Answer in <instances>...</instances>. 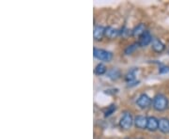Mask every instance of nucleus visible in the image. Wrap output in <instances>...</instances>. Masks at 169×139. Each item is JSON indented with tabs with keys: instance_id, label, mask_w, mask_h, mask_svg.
<instances>
[{
	"instance_id": "nucleus-1",
	"label": "nucleus",
	"mask_w": 169,
	"mask_h": 139,
	"mask_svg": "<svg viewBox=\"0 0 169 139\" xmlns=\"http://www.w3.org/2000/svg\"><path fill=\"white\" fill-rule=\"evenodd\" d=\"M168 104H169L168 99L163 94L159 93V94L155 95L153 100H152V106L158 112H162V111L166 110L168 107Z\"/></svg>"
},
{
	"instance_id": "nucleus-2",
	"label": "nucleus",
	"mask_w": 169,
	"mask_h": 139,
	"mask_svg": "<svg viewBox=\"0 0 169 139\" xmlns=\"http://www.w3.org/2000/svg\"><path fill=\"white\" fill-rule=\"evenodd\" d=\"M133 124H135V119L133 118V116H131V114L129 112H125L119 120L120 128L123 130H129V129H131V126H133Z\"/></svg>"
},
{
	"instance_id": "nucleus-3",
	"label": "nucleus",
	"mask_w": 169,
	"mask_h": 139,
	"mask_svg": "<svg viewBox=\"0 0 169 139\" xmlns=\"http://www.w3.org/2000/svg\"><path fill=\"white\" fill-rule=\"evenodd\" d=\"M93 56L95 58L101 60V61H110L113 58V54L109 51L103 50V49H98V48H94L93 50Z\"/></svg>"
},
{
	"instance_id": "nucleus-4",
	"label": "nucleus",
	"mask_w": 169,
	"mask_h": 139,
	"mask_svg": "<svg viewBox=\"0 0 169 139\" xmlns=\"http://www.w3.org/2000/svg\"><path fill=\"white\" fill-rule=\"evenodd\" d=\"M136 104L142 109H146V108H148L150 105L152 104V100L149 96H147V94L143 93L141 94L138 98H137V101H136Z\"/></svg>"
},
{
	"instance_id": "nucleus-5",
	"label": "nucleus",
	"mask_w": 169,
	"mask_h": 139,
	"mask_svg": "<svg viewBox=\"0 0 169 139\" xmlns=\"http://www.w3.org/2000/svg\"><path fill=\"white\" fill-rule=\"evenodd\" d=\"M152 40H153V38H152L151 35H150V33H149L148 31H146V32L142 35V36L139 38V40H138V44H139L140 47H146V46H147L149 43H151Z\"/></svg>"
},
{
	"instance_id": "nucleus-6",
	"label": "nucleus",
	"mask_w": 169,
	"mask_h": 139,
	"mask_svg": "<svg viewBox=\"0 0 169 139\" xmlns=\"http://www.w3.org/2000/svg\"><path fill=\"white\" fill-rule=\"evenodd\" d=\"M93 37L95 41H102L105 37V27L102 26H96L94 27Z\"/></svg>"
},
{
	"instance_id": "nucleus-7",
	"label": "nucleus",
	"mask_w": 169,
	"mask_h": 139,
	"mask_svg": "<svg viewBox=\"0 0 169 139\" xmlns=\"http://www.w3.org/2000/svg\"><path fill=\"white\" fill-rule=\"evenodd\" d=\"M151 48H152V50L155 52V53L161 54L165 50V45L159 39L153 38V40L151 42Z\"/></svg>"
},
{
	"instance_id": "nucleus-8",
	"label": "nucleus",
	"mask_w": 169,
	"mask_h": 139,
	"mask_svg": "<svg viewBox=\"0 0 169 139\" xmlns=\"http://www.w3.org/2000/svg\"><path fill=\"white\" fill-rule=\"evenodd\" d=\"M147 130L150 132H155L156 130H159V119L155 117H147Z\"/></svg>"
},
{
	"instance_id": "nucleus-9",
	"label": "nucleus",
	"mask_w": 169,
	"mask_h": 139,
	"mask_svg": "<svg viewBox=\"0 0 169 139\" xmlns=\"http://www.w3.org/2000/svg\"><path fill=\"white\" fill-rule=\"evenodd\" d=\"M135 126L137 129H141V130L147 129V117L137 116L135 118Z\"/></svg>"
},
{
	"instance_id": "nucleus-10",
	"label": "nucleus",
	"mask_w": 169,
	"mask_h": 139,
	"mask_svg": "<svg viewBox=\"0 0 169 139\" xmlns=\"http://www.w3.org/2000/svg\"><path fill=\"white\" fill-rule=\"evenodd\" d=\"M146 31H147L146 25L143 23H140L139 25H137L133 30H131V36L135 37V38H140Z\"/></svg>"
},
{
	"instance_id": "nucleus-11",
	"label": "nucleus",
	"mask_w": 169,
	"mask_h": 139,
	"mask_svg": "<svg viewBox=\"0 0 169 139\" xmlns=\"http://www.w3.org/2000/svg\"><path fill=\"white\" fill-rule=\"evenodd\" d=\"M119 35H120V31L118 30L117 28H114L112 26L105 27V38L113 40V39L117 38Z\"/></svg>"
},
{
	"instance_id": "nucleus-12",
	"label": "nucleus",
	"mask_w": 169,
	"mask_h": 139,
	"mask_svg": "<svg viewBox=\"0 0 169 139\" xmlns=\"http://www.w3.org/2000/svg\"><path fill=\"white\" fill-rule=\"evenodd\" d=\"M159 130L163 133H169V119L167 117L159 119Z\"/></svg>"
},
{
	"instance_id": "nucleus-13",
	"label": "nucleus",
	"mask_w": 169,
	"mask_h": 139,
	"mask_svg": "<svg viewBox=\"0 0 169 139\" xmlns=\"http://www.w3.org/2000/svg\"><path fill=\"white\" fill-rule=\"evenodd\" d=\"M107 72V68L105 67L104 64L100 63L95 67V70H94V73H95L97 75H103Z\"/></svg>"
},
{
	"instance_id": "nucleus-14",
	"label": "nucleus",
	"mask_w": 169,
	"mask_h": 139,
	"mask_svg": "<svg viewBox=\"0 0 169 139\" xmlns=\"http://www.w3.org/2000/svg\"><path fill=\"white\" fill-rule=\"evenodd\" d=\"M107 75L112 80H117L120 77V72L119 71L118 69H112L107 73Z\"/></svg>"
},
{
	"instance_id": "nucleus-15",
	"label": "nucleus",
	"mask_w": 169,
	"mask_h": 139,
	"mask_svg": "<svg viewBox=\"0 0 169 139\" xmlns=\"http://www.w3.org/2000/svg\"><path fill=\"white\" fill-rule=\"evenodd\" d=\"M138 47H140L139 44H138V42H135V43H133V44L129 45V46L125 49V54H126V55H131V54H133L134 52H135Z\"/></svg>"
},
{
	"instance_id": "nucleus-16",
	"label": "nucleus",
	"mask_w": 169,
	"mask_h": 139,
	"mask_svg": "<svg viewBox=\"0 0 169 139\" xmlns=\"http://www.w3.org/2000/svg\"><path fill=\"white\" fill-rule=\"evenodd\" d=\"M135 79V71H130L126 76H125V80L130 84V83H133Z\"/></svg>"
},
{
	"instance_id": "nucleus-17",
	"label": "nucleus",
	"mask_w": 169,
	"mask_h": 139,
	"mask_svg": "<svg viewBox=\"0 0 169 139\" xmlns=\"http://www.w3.org/2000/svg\"><path fill=\"white\" fill-rule=\"evenodd\" d=\"M116 109H117V106L115 105V104H111V105L106 109V111L104 112V117H107L111 116L113 113L116 111Z\"/></svg>"
},
{
	"instance_id": "nucleus-18",
	"label": "nucleus",
	"mask_w": 169,
	"mask_h": 139,
	"mask_svg": "<svg viewBox=\"0 0 169 139\" xmlns=\"http://www.w3.org/2000/svg\"><path fill=\"white\" fill-rule=\"evenodd\" d=\"M169 72V67L166 66H163L159 69V73H167Z\"/></svg>"
},
{
	"instance_id": "nucleus-19",
	"label": "nucleus",
	"mask_w": 169,
	"mask_h": 139,
	"mask_svg": "<svg viewBox=\"0 0 169 139\" xmlns=\"http://www.w3.org/2000/svg\"><path fill=\"white\" fill-rule=\"evenodd\" d=\"M137 139H143V138H137Z\"/></svg>"
},
{
	"instance_id": "nucleus-20",
	"label": "nucleus",
	"mask_w": 169,
	"mask_h": 139,
	"mask_svg": "<svg viewBox=\"0 0 169 139\" xmlns=\"http://www.w3.org/2000/svg\"><path fill=\"white\" fill-rule=\"evenodd\" d=\"M124 139H130V138H124Z\"/></svg>"
}]
</instances>
